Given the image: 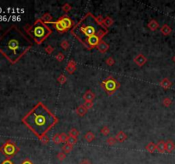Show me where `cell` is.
Instances as JSON below:
<instances>
[{
	"label": "cell",
	"mask_w": 175,
	"mask_h": 164,
	"mask_svg": "<svg viewBox=\"0 0 175 164\" xmlns=\"http://www.w3.org/2000/svg\"><path fill=\"white\" fill-rule=\"evenodd\" d=\"M33 42L15 27L8 30L0 39V51L15 63L33 46Z\"/></svg>",
	"instance_id": "1"
},
{
	"label": "cell",
	"mask_w": 175,
	"mask_h": 164,
	"mask_svg": "<svg viewBox=\"0 0 175 164\" xmlns=\"http://www.w3.org/2000/svg\"><path fill=\"white\" fill-rule=\"evenodd\" d=\"M22 121L39 138L57 125L58 118L43 103L39 102L26 115Z\"/></svg>",
	"instance_id": "2"
},
{
	"label": "cell",
	"mask_w": 175,
	"mask_h": 164,
	"mask_svg": "<svg viewBox=\"0 0 175 164\" xmlns=\"http://www.w3.org/2000/svg\"><path fill=\"white\" fill-rule=\"evenodd\" d=\"M71 33L80 43L85 45L88 38L93 35H98L102 39L108 33V28L98 23L97 17L91 13H88L72 28Z\"/></svg>",
	"instance_id": "3"
},
{
	"label": "cell",
	"mask_w": 175,
	"mask_h": 164,
	"mask_svg": "<svg viewBox=\"0 0 175 164\" xmlns=\"http://www.w3.org/2000/svg\"><path fill=\"white\" fill-rule=\"evenodd\" d=\"M28 33L33 39L36 44L40 45L45 40V39H47L52 33V30L41 19H39L37 20L34 24L28 30Z\"/></svg>",
	"instance_id": "4"
},
{
	"label": "cell",
	"mask_w": 175,
	"mask_h": 164,
	"mask_svg": "<svg viewBox=\"0 0 175 164\" xmlns=\"http://www.w3.org/2000/svg\"><path fill=\"white\" fill-rule=\"evenodd\" d=\"M101 86L104 87V89L106 90L109 94H112L119 87V83L112 77H109L107 80L102 81Z\"/></svg>",
	"instance_id": "5"
},
{
	"label": "cell",
	"mask_w": 175,
	"mask_h": 164,
	"mask_svg": "<svg viewBox=\"0 0 175 164\" xmlns=\"http://www.w3.org/2000/svg\"><path fill=\"white\" fill-rule=\"evenodd\" d=\"M101 40L102 39L98 35H93V36H91L90 38H88L84 45L89 50H91L92 48L97 47L98 45V44L100 43Z\"/></svg>",
	"instance_id": "6"
},
{
	"label": "cell",
	"mask_w": 175,
	"mask_h": 164,
	"mask_svg": "<svg viewBox=\"0 0 175 164\" xmlns=\"http://www.w3.org/2000/svg\"><path fill=\"white\" fill-rule=\"evenodd\" d=\"M17 151H18V149L16 148V146H15L14 143H7L3 147V152L8 156H14Z\"/></svg>",
	"instance_id": "7"
},
{
	"label": "cell",
	"mask_w": 175,
	"mask_h": 164,
	"mask_svg": "<svg viewBox=\"0 0 175 164\" xmlns=\"http://www.w3.org/2000/svg\"><path fill=\"white\" fill-rule=\"evenodd\" d=\"M59 21H60V22L62 24V26H63V28H65V30L67 31V30H68L69 28H73V21L68 16V15H62L60 19H58Z\"/></svg>",
	"instance_id": "8"
},
{
	"label": "cell",
	"mask_w": 175,
	"mask_h": 164,
	"mask_svg": "<svg viewBox=\"0 0 175 164\" xmlns=\"http://www.w3.org/2000/svg\"><path fill=\"white\" fill-rule=\"evenodd\" d=\"M48 23H50V24H53V25H55V28H56V29L57 30L58 32L60 33H63V32H65L66 30L65 28H63V26H62V24L60 22V21L57 20V21H50V22H48ZM48 23H46V24H48Z\"/></svg>",
	"instance_id": "9"
},
{
	"label": "cell",
	"mask_w": 175,
	"mask_h": 164,
	"mask_svg": "<svg viewBox=\"0 0 175 164\" xmlns=\"http://www.w3.org/2000/svg\"><path fill=\"white\" fill-rule=\"evenodd\" d=\"M156 149L160 153H164L166 151V142H164L163 140L159 141L156 144Z\"/></svg>",
	"instance_id": "10"
},
{
	"label": "cell",
	"mask_w": 175,
	"mask_h": 164,
	"mask_svg": "<svg viewBox=\"0 0 175 164\" xmlns=\"http://www.w3.org/2000/svg\"><path fill=\"white\" fill-rule=\"evenodd\" d=\"M174 143L172 140H167V141L166 142V151H167V152H168V153L172 152V151L174 149Z\"/></svg>",
	"instance_id": "11"
},
{
	"label": "cell",
	"mask_w": 175,
	"mask_h": 164,
	"mask_svg": "<svg viewBox=\"0 0 175 164\" xmlns=\"http://www.w3.org/2000/svg\"><path fill=\"white\" fill-rule=\"evenodd\" d=\"M134 61H135V62L138 64V65H139V66H142V65H144L145 63L146 62V58L143 56V55H141V54H139L135 59H134Z\"/></svg>",
	"instance_id": "12"
},
{
	"label": "cell",
	"mask_w": 175,
	"mask_h": 164,
	"mask_svg": "<svg viewBox=\"0 0 175 164\" xmlns=\"http://www.w3.org/2000/svg\"><path fill=\"white\" fill-rule=\"evenodd\" d=\"M75 69H76L75 62H74L73 61H70V62L68 63V65H67V69H66V70H67L68 73L73 74V72L75 71Z\"/></svg>",
	"instance_id": "13"
},
{
	"label": "cell",
	"mask_w": 175,
	"mask_h": 164,
	"mask_svg": "<svg viewBox=\"0 0 175 164\" xmlns=\"http://www.w3.org/2000/svg\"><path fill=\"white\" fill-rule=\"evenodd\" d=\"M97 48L99 50V51H101V52H105V51L109 49V45H107L104 41L101 40L100 43L97 46Z\"/></svg>",
	"instance_id": "14"
},
{
	"label": "cell",
	"mask_w": 175,
	"mask_h": 164,
	"mask_svg": "<svg viewBox=\"0 0 175 164\" xmlns=\"http://www.w3.org/2000/svg\"><path fill=\"white\" fill-rule=\"evenodd\" d=\"M146 150L149 153H154L156 150V145L153 143V142H150L147 145L145 146Z\"/></svg>",
	"instance_id": "15"
},
{
	"label": "cell",
	"mask_w": 175,
	"mask_h": 164,
	"mask_svg": "<svg viewBox=\"0 0 175 164\" xmlns=\"http://www.w3.org/2000/svg\"><path fill=\"white\" fill-rule=\"evenodd\" d=\"M86 111H87V109H86L84 105H80V106H79L78 109H76L77 114H78L79 116H83L86 113Z\"/></svg>",
	"instance_id": "16"
},
{
	"label": "cell",
	"mask_w": 175,
	"mask_h": 164,
	"mask_svg": "<svg viewBox=\"0 0 175 164\" xmlns=\"http://www.w3.org/2000/svg\"><path fill=\"white\" fill-rule=\"evenodd\" d=\"M94 98H95V95L91 91H87L84 95V98L86 99V101H92Z\"/></svg>",
	"instance_id": "17"
},
{
	"label": "cell",
	"mask_w": 175,
	"mask_h": 164,
	"mask_svg": "<svg viewBox=\"0 0 175 164\" xmlns=\"http://www.w3.org/2000/svg\"><path fill=\"white\" fill-rule=\"evenodd\" d=\"M72 150H73V145H69V144H68V143H66V144L63 145V147H62V151H63L65 154H68V153H70Z\"/></svg>",
	"instance_id": "18"
},
{
	"label": "cell",
	"mask_w": 175,
	"mask_h": 164,
	"mask_svg": "<svg viewBox=\"0 0 175 164\" xmlns=\"http://www.w3.org/2000/svg\"><path fill=\"white\" fill-rule=\"evenodd\" d=\"M171 85H172V83H171L170 80H168L167 79H164V80H161V82H160V86H161L163 88H165V89L169 88V87L171 86Z\"/></svg>",
	"instance_id": "19"
},
{
	"label": "cell",
	"mask_w": 175,
	"mask_h": 164,
	"mask_svg": "<svg viewBox=\"0 0 175 164\" xmlns=\"http://www.w3.org/2000/svg\"><path fill=\"white\" fill-rule=\"evenodd\" d=\"M127 135L125 134L123 132H120L118 134L116 135V138L118 141H120V142H122V141H124V140H126L127 139Z\"/></svg>",
	"instance_id": "20"
},
{
	"label": "cell",
	"mask_w": 175,
	"mask_h": 164,
	"mask_svg": "<svg viewBox=\"0 0 175 164\" xmlns=\"http://www.w3.org/2000/svg\"><path fill=\"white\" fill-rule=\"evenodd\" d=\"M171 28L167 26V25H164L161 28H160V32L164 34V35H168L171 33Z\"/></svg>",
	"instance_id": "21"
},
{
	"label": "cell",
	"mask_w": 175,
	"mask_h": 164,
	"mask_svg": "<svg viewBox=\"0 0 175 164\" xmlns=\"http://www.w3.org/2000/svg\"><path fill=\"white\" fill-rule=\"evenodd\" d=\"M112 23H113V20H112L110 17H107V18L104 19V21H103V22H102V25L107 28H109Z\"/></svg>",
	"instance_id": "22"
},
{
	"label": "cell",
	"mask_w": 175,
	"mask_h": 164,
	"mask_svg": "<svg viewBox=\"0 0 175 164\" xmlns=\"http://www.w3.org/2000/svg\"><path fill=\"white\" fill-rule=\"evenodd\" d=\"M52 141H53V143L56 144V145L61 144V143H62V139H61V136H60V134H56L54 135V136L52 137Z\"/></svg>",
	"instance_id": "23"
},
{
	"label": "cell",
	"mask_w": 175,
	"mask_h": 164,
	"mask_svg": "<svg viewBox=\"0 0 175 164\" xmlns=\"http://www.w3.org/2000/svg\"><path fill=\"white\" fill-rule=\"evenodd\" d=\"M51 19H52V17H51V15H50L49 13H46V14H44L43 16H42V18H41V20L44 21V23H48V22H50L51 21Z\"/></svg>",
	"instance_id": "24"
},
{
	"label": "cell",
	"mask_w": 175,
	"mask_h": 164,
	"mask_svg": "<svg viewBox=\"0 0 175 164\" xmlns=\"http://www.w3.org/2000/svg\"><path fill=\"white\" fill-rule=\"evenodd\" d=\"M77 141H78V140H77V138L73 137V136H68L67 143L69 144V145H74L75 144H77Z\"/></svg>",
	"instance_id": "25"
},
{
	"label": "cell",
	"mask_w": 175,
	"mask_h": 164,
	"mask_svg": "<svg viewBox=\"0 0 175 164\" xmlns=\"http://www.w3.org/2000/svg\"><path fill=\"white\" fill-rule=\"evenodd\" d=\"M149 28L151 30L154 31V30H156L158 28V23H157L155 20H153V21H151L149 23Z\"/></svg>",
	"instance_id": "26"
},
{
	"label": "cell",
	"mask_w": 175,
	"mask_h": 164,
	"mask_svg": "<svg viewBox=\"0 0 175 164\" xmlns=\"http://www.w3.org/2000/svg\"><path fill=\"white\" fill-rule=\"evenodd\" d=\"M94 138H95V136L91 132H88L87 134L85 135V138L87 142H91L94 139Z\"/></svg>",
	"instance_id": "27"
},
{
	"label": "cell",
	"mask_w": 175,
	"mask_h": 164,
	"mask_svg": "<svg viewBox=\"0 0 175 164\" xmlns=\"http://www.w3.org/2000/svg\"><path fill=\"white\" fill-rule=\"evenodd\" d=\"M39 139L40 140V142H41L43 145H47V144H48V142H49V138H48V136H47V135H44V136H42V137H41V138H39Z\"/></svg>",
	"instance_id": "28"
},
{
	"label": "cell",
	"mask_w": 175,
	"mask_h": 164,
	"mask_svg": "<svg viewBox=\"0 0 175 164\" xmlns=\"http://www.w3.org/2000/svg\"><path fill=\"white\" fill-rule=\"evenodd\" d=\"M57 159H58L59 161H61V162H62V161H63V160L66 158V154H65L63 151L59 152L58 154H57Z\"/></svg>",
	"instance_id": "29"
},
{
	"label": "cell",
	"mask_w": 175,
	"mask_h": 164,
	"mask_svg": "<svg viewBox=\"0 0 175 164\" xmlns=\"http://www.w3.org/2000/svg\"><path fill=\"white\" fill-rule=\"evenodd\" d=\"M107 143H108V145H116V138H109L108 139H107Z\"/></svg>",
	"instance_id": "30"
},
{
	"label": "cell",
	"mask_w": 175,
	"mask_h": 164,
	"mask_svg": "<svg viewBox=\"0 0 175 164\" xmlns=\"http://www.w3.org/2000/svg\"><path fill=\"white\" fill-rule=\"evenodd\" d=\"M61 139H62V143H67V141H68V135L66 134L65 133H62L61 134Z\"/></svg>",
	"instance_id": "31"
},
{
	"label": "cell",
	"mask_w": 175,
	"mask_h": 164,
	"mask_svg": "<svg viewBox=\"0 0 175 164\" xmlns=\"http://www.w3.org/2000/svg\"><path fill=\"white\" fill-rule=\"evenodd\" d=\"M67 80V78L63 75H61L58 77V82L60 84H64Z\"/></svg>",
	"instance_id": "32"
},
{
	"label": "cell",
	"mask_w": 175,
	"mask_h": 164,
	"mask_svg": "<svg viewBox=\"0 0 175 164\" xmlns=\"http://www.w3.org/2000/svg\"><path fill=\"white\" fill-rule=\"evenodd\" d=\"M79 135V132H78V130H76V129H71L70 130V132H69V136H73V137H75V138H77V136Z\"/></svg>",
	"instance_id": "33"
},
{
	"label": "cell",
	"mask_w": 175,
	"mask_h": 164,
	"mask_svg": "<svg viewBox=\"0 0 175 164\" xmlns=\"http://www.w3.org/2000/svg\"><path fill=\"white\" fill-rule=\"evenodd\" d=\"M101 133L104 135L109 134V127H103L102 128V130H101Z\"/></svg>",
	"instance_id": "34"
},
{
	"label": "cell",
	"mask_w": 175,
	"mask_h": 164,
	"mask_svg": "<svg viewBox=\"0 0 175 164\" xmlns=\"http://www.w3.org/2000/svg\"><path fill=\"white\" fill-rule=\"evenodd\" d=\"M83 105H84L87 109H91V108L93 106V103H92L91 101H86V103Z\"/></svg>",
	"instance_id": "35"
},
{
	"label": "cell",
	"mask_w": 175,
	"mask_h": 164,
	"mask_svg": "<svg viewBox=\"0 0 175 164\" xmlns=\"http://www.w3.org/2000/svg\"><path fill=\"white\" fill-rule=\"evenodd\" d=\"M68 43L66 41V40H63L62 43H61V46H62V49H64V50H67L68 48Z\"/></svg>",
	"instance_id": "36"
},
{
	"label": "cell",
	"mask_w": 175,
	"mask_h": 164,
	"mask_svg": "<svg viewBox=\"0 0 175 164\" xmlns=\"http://www.w3.org/2000/svg\"><path fill=\"white\" fill-rule=\"evenodd\" d=\"M62 10H63L65 12H68V11H69V10H71V6H70L68 3H66V4H64V5H63Z\"/></svg>",
	"instance_id": "37"
},
{
	"label": "cell",
	"mask_w": 175,
	"mask_h": 164,
	"mask_svg": "<svg viewBox=\"0 0 175 164\" xmlns=\"http://www.w3.org/2000/svg\"><path fill=\"white\" fill-rule=\"evenodd\" d=\"M53 51H54V48H53V47H51L50 45H48V46L45 48V51H46L48 54H51Z\"/></svg>",
	"instance_id": "38"
},
{
	"label": "cell",
	"mask_w": 175,
	"mask_h": 164,
	"mask_svg": "<svg viewBox=\"0 0 175 164\" xmlns=\"http://www.w3.org/2000/svg\"><path fill=\"white\" fill-rule=\"evenodd\" d=\"M56 58L58 60L59 62H62V60L64 59V55L62 53H58L56 57Z\"/></svg>",
	"instance_id": "39"
},
{
	"label": "cell",
	"mask_w": 175,
	"mask_h": 164,
	"mask_svg": "<svg viewBox=\"0 0 175 164\" xmlns=\"http://www.w3.org/2000/svg\"><path fill=\"white\" fill-rule=\"evenodd\" d=\"M171 103H172V101L169 98H165L163 100V104L166 105V106H169V105L171 104Z\"/></svg>",
	"instance_id": "40"
},
{
	"label": "cell",
	"mask_w": 175,
	"mask_h": 164,
	"mask_svg": "<svg viewBox=\"0 0 175 164\" xmlns=\"http://www.w3.org/2000/svg\"><path fill=\"white\" fill-rule=\"evenodd\" d=\"M114 63H115V61H114V59H113L112 57H109V58L107 59V64H109V65H113Z\"/></svg>",
	"instance_id": "41"
},
{
	"label": "cell",
	"mask_w": 175,
	"mask_h": 164,
	"mask_svg": "<svg viewBox=\"0 0 175 164\" xmlns=\"http://www.w3.org/2000/svg\"><path fill=\"white\" fill-rule=\"evenodd\" d=\"M21 164H33V163H32V161H30L29 159H26V160H24V161L21 163Z\"/></svg>",
	"instance_id": "42"
},
{
	"label": "cell",
	"mask_w": 175,
	"mask_h": 164,
	"mask_svg": "<svg viewBox=\"0 0 175 164\" xmlns=\"http://www.w3.org/2000/svg\"><path fill=\"white\" fill-rule=\"evenodd\" d=\"M80 164H91V162L89 161V160H86V159H85V160H83V161H81Z\"/></svg>",
	"instance_id": "43"
},
{
	"label": "cell",
	"mask_w": 175,
	"mask_h": 164,
	"mask_svg": "<svg viewBox=\"0 0 175 164\" xmlns=\"http://www.w3.org/2000/svg\"><path fill=\"white\" fill-rule=\"evenodd\" d=\"M3 164H13L10 160H6V161H4L3 163Z\"/></svg>",
	"instance_id": "44"
},
{
	"label": "cell",
	"mask_w": 175,
	"mask_h": 164,
	"mask_svg": "<svg viewBox=\"0 0 175 164\" xmlns=\"http://www.w3.org/2000/svg\"><path fill=\"white\" fill-rule=\"evenodd\" d=\"M173 60H174V62H175V57H174V58H173Z\"/></svg>",
	"instance_id": "45"
}]
</instances>
